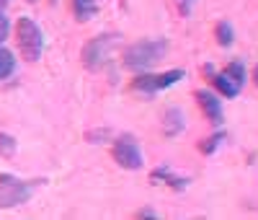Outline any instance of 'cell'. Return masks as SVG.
I'll return each instance as SVG.
<instances>
[{"instance_id": "obj_22", "label": "cell", "mask_w": 258, "mask_h": 220, "mask_svg": "<svg viewBox=\"0 0 258 220\" xmlns=\"http://www.w3.org/2000/svg\"><path fill=\"white\" fill-rule=\"evenodd\" d=\"M8 3H11V0H0V11H3V8H6Z\"/></svg>"}, {"instance_id": "obj_3", "label": "cell", "mask_w": 258, "mask_h": 220, "mask_svg": "<svg viewBox=\"0 0 258 220\" xmlns=\"http://www.w3.org/2000/svg\"><path fill=\"white\" fill-rule=\"evenodd\" d=\"M114 44H116V36H109V34H101V36L91 39V41L83 47V52H80L83 68H85V70H93V73L101 70V68H106V62L111 60Z\"/></svg>"}, {"instance_id": "obj_1", "label": "cell", "mask_w": 258, "mask_h": 220, "mask_svg": "<svg viewBox=\"0 0 258 220\" xmlns=\"http://www.w3.org/2000/svg\"><path fill=\"white\" fill-rule=\"evenodd\" d=\"M165 52H168V41L165 39H142V41H135L132 47L124 50V68L145 73V70L153 68V65H158L165 57Z\"/></svg>"}, {"instance_id": "obj_20", "label": "cell", "mask_w": 258, "mask_h": 220, "mask_svg": "<svg viewBox=\"0 0 258 220\" xmlns=\"http://www.w3.org/2000/svg\"><path fill=\"white\" fill-rule=\"evenodd\" d=\"M178 3V8H181V13H188V6L194 3V0H176Z\"/></svg>"}, {"instance_id": "obj_23", "label": "cell", "mask_w": 258, "mask_h": 220, "mask_svg": "<svg viewBox=\"0 0 258 220\" xmlns=\"http://www.w3.org/2000/svg\"><path fill=\"white\" fill-rule=\"evenodd\" d=\"M31 3H36V0H31Z\"/></svg>"}, {"instance_id": "obj_19", "label": "cell", "mask_w": 258, "mask_h": 220, "mask_svg": "<svg viewBox=\"0 0 258 220\" xmlns=\"http://www.w3.org/2000/svg\"><path fill=\"white\" fill-rule=\"evenodd\" d=\"M137 217H158V212H155L153 207H145V210L137 212Z\"/></svg>"}, {"instance_id": "obj_11", "label": "cell", "mask_w": 258, "mask_h": 220, "mask_svg": "<svg viewBox=\"0 0 258 220\" xmlns=\"http://www.w3.org/2000/svg\"><path fill=\"white\" fill-rule=\"evenodd\" d=\"M70 6H73V16L78 21H88L98 13V3L96 0H70Z\"/></svg>"}, {"instance_id": "obj_21", "label": "cell", "mask_w": 258, "mask_h": 220, "mask_svg": "<svg viewBox=\"0 0 258 220\" xmlns=\"http://www.w3.org/2000/svg\"><path fill=\"white\" fill-rule=\"evenodd\" d=\"M253 80H255V85H258V65L253 68Z\"/></svg>"}, {"instance_id": "obj_8", "label": "cell", "mask_w": 258, "mask_h": 220, "mask_svg": "<svg viewBox=\"0 0 258 220\" xmlns=\"http://www.w3.org/2000/svg\"><path fill=\"white\" fill-rule=\"evenodd\" d=\"M204 75H207L209 83L214 85V91H220L225 99H235V96L240 94V85L235 83L225 70H222V73H214V70H212V65H204Z\"/></svg>"}, {"instance_id": "obj_10", "label": "cell", "mask_w": 258, "mask_h": 220, "mask_svg": "<svg viewBox=\"0 0 258 220\" xmlns=\"http://www.w3.org/2000/svg\"><path fill=\"white\" fill-rule=\"evenodd\" d=\"M150 182H155V184H168L170 189H178V192H183V189L188 187V179H186V176H176L168 166H160L158 171L150 173Z\"/></svg>"}, {"instance_id": "obj_16", "label": "cell", "mask_w": 258, "mask_h": 220, "mask_svg": "<svg viewBox=\"0 0 258 220\" xmlns=\"http://www.w3.org/2000/svg\"><path fill=\"white\" fill-rule=\"evenodd\" d=\"M16 138L13 135H6V132H0V158H13L16 156Z\"/></svg>"}, {"instance_id": "obj_4", "label": "cell", "mask_w": 258, "mask_h": 220, "mask_svg": "<svg viewBox=\"0 0 258 220\" xmlns=\"http://www.w3.org/2000/svg\"><path fill=\"white\" fill-rule=\"evenodd\" d=\"M183 78H186V70H181V68L165 70V73H142L140 78L132 80V88L142 91V94H158V91H165V88L176 85Z\"/></svg>"}, {"instance_id": "obj_18", "label": "cell", "mask_w": 258, "mask_h": 220, "mask_svg": "<svg viewBox=\"0 0 258 220\" xmlns=\"http://www.w3.org/2000/svg\"><path fill=\"white\" fill-rule=\"evenodd\" d=\"M106 138V129H98V132H88L85 135V140H91V143H98V140H103Z\"/></svg>"}, {"instance_id": "obj_9", "label": "cell", "mask_w": 258, "mask_h": 220, "mask_svg": "<svg viewBox=\"0 0 258 220\" xmlns=\"http://www.w3.org/2000/svg\"><path fill=\"white\" fill-rule=\"evenodd\" d=\"M183 127H186V117H183L181 109L178 106L165 109V114H163V135L165 138H176V135L183 132Z\"/></svg>"}, {"instance_id": "obj_2", "label": "cell", "mask_w": 258, "mask_h": 220, "mask_svg": "<svg viewBox=\"0 0 258 220\" xmlns=\"http://www.w3.org/2000/svg\"><path fill=\"white\" fill-rule=\"evenodd\" d=\"M16 41H18V50L24 55V60H29V62H36L41 57V52H44V34L36 26V21H31L29 16L18 18Z\"/></svg>"}, {"instance_id": "obj_17", "label": "cell", "mask_w": 258, "mask_h": 220, "mask_svg": "<svg viewBox=\"0 0 258 220\" xmlns=\"http://www.w3.org/2000/svg\"><path fill=\"white\" fill-rule=\"evenodd\" d=\"M8 34H11V21H8L3 13H0V44L8 39Z\"/></svg>"}, {"instance_id": "obj_13", "label": "cell", "mask_w": 258, "mask_h": 220, "mask_svg": "<svg viewBox=\"0 0 258 220\" xmlns=\"http://www.w3.org/2000/svg\"><path fill=\"white\" fill-rule=\"evenodd\" d=\"M214 39H217L220 47H230V44H232L235 31H232V26L227 24V21H220V24L214 26Z\"/></svg>"}, {"instance_id": "obj_6", "label": "cell", "mask_w": 258, "mask_h": 220, "mask_svg": "<svg viewBox=\"0 0 258 220\" xmlns=\"http://www.w3.org/2000/svg\"><path fill=\"white\" fill-rule=\"evenodd\" d=\"M31 187L26 182L16 179V176H0V210H11L29 202Z\"/></svg>"}, {"instance_id": "obj_5", "label": "cell", "mask_w": 258, "mask_h": 220, "mask_svg": "<svg viewBox=\"0 0 258 220\" xmlns=\"http://www.w3.org/2000/svg\"><path fill=\"white\" fill-rule=\"evenodd\" d=\"M111 153H114V161L121 168H126V171H137L145 163L142 150H140V145H137V140L132 135H119L114 140V145H111Z\"/></svg>"}, {"instance_id": "obj_15", "label": "cell", "mask_w": 258, "mask_h": 220, "mask_svg": "<svg viewBox=\"0 0 258 220\" xmlns=\"http://www.w3.org/2000/svg\"><path fill=\"white\" fill-rule=\"evenodd\" d=\"M225 73H227L235 83H238V85L243 88V83H245V65H243L240 60H232V62L227 65V68H225Z\"/></svg>"}, {"instance_id": "obj_14", "label": "cell", "mask_w": 258, "mask_h": 220, "mask_svg": "<svg viewBox=\"0 0 258 220\" xmlns=\"http://www.w3.org/2000/svg\"><path fill=\"white\" fill-rule=\"evenodd\" d=\"M222 140H225V132H214V135H209L207 140L199 143V150L204 153V156H212V153L222 145Z\"/></svg>"}, {"instance_id": "obj_12", "label": "cell", "mask_w": 258, "mask_h": 220, "mask_svg": "<svg viewBox=\"0 0 258 220\" xmlns=\"http://www.w3.org/2000/svg\"><path fill=\"white\" fill-rule=\"evenodd\" d=\"M13 70H16V57H13V52H11L8 47H0V80L8 78V75H13Z\"/></svg>"}, {"instance_id": "obj_24", "label": "cell", "mask_w": 258, "mask_h": 220, "mask_svg": "<svg viewBox=\"0 0 258 220\" xmlns=\"http://www.w3.org/2000/svg\"><path fill=\"white\" fill-rule=\"evenodd\" d=\"M52 3H54V0H52Z\"/></svg>"}, {"instance_id": "obj_7", "label": "cell", "mask_w": 258, "mask_h": 220, "mask_svg": "<svg viewBox=\"0 0 258 220\" xmlns=\"http://www.w3.org/2000/svg\"><path fill=\"white\" fill-rule=\"evenodd\" d=\"M197 101L202 106V112L204 117L214 124V127H220L225 122V109H222V101L217 94H212V91H197Z\"/></svg>"}]
</instances>
